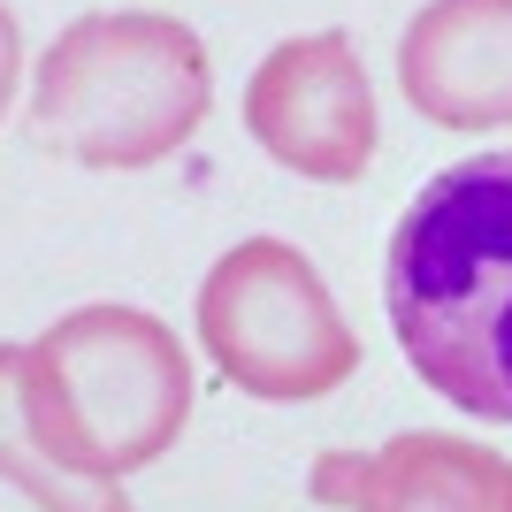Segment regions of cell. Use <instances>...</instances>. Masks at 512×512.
I'll list each match as a JSON object with an SVG mask.
<instances>
[{
    "label": "cell",
    "instance_id": "cell-1",
    "mask_svg": "<svg viewBox=\"0 0 512 512\" xmlns=\"http://www.w3.org/2000/svg\"><path fill=\"white\" fill-rule=\"evenodd\" d=\"M398 352L444 406L512 428V146L451 161L383 253Z\"/></svg>",
    "mask_w": 512,
    "mask_h": 512
},
{
    "label": "cell",
    "instance_id": "cell-5",
    "mask_svg": "<svg viewBox=\"0 0 512 512\" xmlns=\"http://www.w3.org/2000/svg\"><path fill=\"white\" fill-rule=\"evenodd\" d=\"M245 130L291 176H314V184L367 176V161H375V85H367L352 31L283 39L245 85Z\"/></svg>",
    "mask_w": 512,
    "mask_h": 512
},
{
    "label": "cell",
    "instance_id": "cell-6",
    "mask_svg": "<svg viewBox=\"0 0 512 512\" xmlns=\"http://www.w3.org/2000/svg\"><path fill=\"white\" fill-rule=\"evenodd\" d=\"M306 497L337 512H512V459L467 436L406 428L383 451H321Z\"/></svg>",
    "mask_w": 512,
    "mask_h": 512
},
{
    "label": "cell",
    "instance_id": "cell-4",
    "mask_svg": "<svg viewBox=\"0 0 512 512\" xmlns=\"http://www.w3.org/2000/svg\"><path fill=\"white\" fill-rule=\"evenodd\" d=\"M199 344L260 406H306L352 383L360 337L344 329L321 268L283 237H245L199 283Z\"/></svg>",
    "mask_w": 512,
    "mask_h": 512
},
{
    "label": "cell",
    "instance_id": "cell-9",
    "mask_svg": "<svg viewBox=\"0 0 512 512\" xmlns=\"http://www.w3.org/2000/svg\"><path fill=\"white\" fill-rule=\"evenodd\" d=\"M16 69H23V31H16V16L0 8V115H8V92H16Z\"/></svg>",
    "mask_w": 512,
    "mask_h": 512
},
{
    "label": "cell",
    "instance_id": "cell-7",
    "mask_svg": "<svg viewBox=\"0 0 512 512\" xmlns=\"http://www.w3.org/2000/svg\"><path fill=\"white\" fill-rule=\"evenodd\" d=\"M398 85L436 130L512 123V0H428L398 39Z\"/></svg>",
    "mask_w": 512,
    "mask_h": 512
},
{
    "label": "cell",
    "instance_id": "cell-2",
    "mask_svg": "<svg viewBox=\"0 0 512 512\" xmlns=\"http://www.w3.org/2000/svg\"><path fill=\"white\" fill-rule=\"evenodd\" d=\"M23 413L69 474L123 482L192 421V352L138 306H77L23 344Z\"/></svg>",
    "mask_w": 512,
    "mask_h": 512
},
{
    "label": "cell",
    "instance_id": "cell-8",
    "mask_svg": "<svg viewBox=\"0 0 512 512\" xmlns=\"http://www.w3.org/2000/svg\"><path fill=\"white\" fill-rule=\"evenodd\" d=\"M0 482L23 490L39 512H138L123 497V482H85V474H69L31 436V413H23V344H0Z\"/></svg>",
    "mask_w": 512,
    "mask_h": 512
},
{
    "label": "cell",
    "instance_id": "cell-3",
    "mask_svg": "<svg viewBox=\"0 0 512 512\" xmlns=\"http://www.w3.org/2000/svg\"><path fill=\"white\" fill-rule=\"evenodd\" d=\"M214 107L207 46L176 16H77L39 54L31 138L85 169H153Z\"/></svg>",
    "mask_w": 512,
    "mask_h": 512
}]
</instances>
